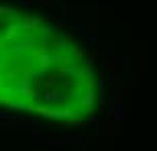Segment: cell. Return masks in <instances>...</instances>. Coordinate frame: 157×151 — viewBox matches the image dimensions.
Returning <instances> with one entry per match:
<instances>
[{"instance_id":"obj_1","label":"cell","mask_w":157,"mask_h":151,"mask_svg":"<svg viewBox=\"0 0 157 151\" xmlns=\"http://www.w3.org/2000/svg\"><path fill=\"white\" fill-rule=\"evenodd\" d=\"M96 100L94 65L65 31L0 4V104L74 122Z\"/></svg>"}]
</instances>
